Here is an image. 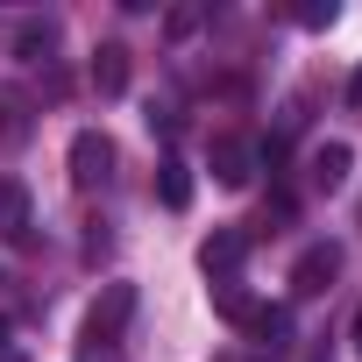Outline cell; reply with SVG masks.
<instances>
[{"label": "cell", "instance_id": "6da1fadb", "mask_svg": "<svg viewBox=\"0 0 362 362\" xmlns=\"http://www.w3.org/2000/svg\"><path fill=\"white\" fill-rule=\"evenodd\" d=\"M128 320H135V284H107V291H100V305L86 313V334H78V341H93V348H114V355H121Z\"/></svg>", "mask_w": 362, "mask_h": 362}, {"label": "cell", "instance_id": "7a4b0ae2", "mask_svg": "<svg viewBox=\"0 0 362 362\" xmlns=\"http://www.w3.org/2000/svg\"><path fill=\"white\" fill-rule=\"evenodd\" d=\"M107 177H114V142H107L100 128H78V135H71V185H78V192H100Z\"/></svg>", "mask_w": 362, "mask_h": 362}, {"label": "cell", "instance_id": "3957f363", "mask_svg": "<svg viewBox=\"0 0 362 362\" xmlns=\"http://www.w3.org/2000/svg\"><path fill=\"white\" fill-rule=\"evenodd\" d=\"M242 263H249V235H242V228H221V235L199 242V270H206L214 284H235Z\"/></svg>", "mask_w": 362, "mask_h": 362}, {"label": "cell", "instance_id": "277c9868", "mask_svg": "<svg viewBox=\"0 0 362 362\" xmlns=\"http://www.w3.org/2000/svg\"><path fill=\"white\" fill-rule=\"evenodd\" d=\"M334 277H341V249H334V242H313V249L291 263V291H298V298H320Z\"/></svg>", "mask_w": 362, "mask_h": 362}, {"label": "cell", "instance_id": "5b68a950", "mask_svg": "<svg viewBox=\"0 0 362 362\" xmlns=\"http://www.w3.org/2000/svg\"><path fill=\"white\" fill-rule=\"evenodd\" d=\"M0 242H8V249L36 242V214H29V192L15 185V177H0Z\"/></svg>", "mask_w": 362, "mask_h": 362}, {"label": "cell", "instance_id": "8992f818", "mask_svg": "<svg viewBox=\"0 0 362 362\" xmlns=\"http://www.w3.org/2000/svg\"><path fill=\"white\" fill-rule=\"evenodd\" d=\"M348 170H355V149H348V142H320V149L305 156V185H313V192H341Z\"/></svg>", "mask_w": 362, "mask_h": 362}, {"label": "cell", "instance_id": "52a82bcc", "mask_svg": "<svg viewBox=\"0 0 362 362\" xmlns=\"http://www.w3.org/2000/svg\"><path fill=\"white\" fill-rule=\"evenodd\" d=\"M214 177L228 192H242L249 177H256V142H242V135H214Z\"/></svg>", "mask_w": 362, "mask_h": 362}, {"label": "cell", "instance_id": "ba28073f", "mask_svg": "<svg viewBox=\"0 0 362 362\" xmlns=\"http://www.w3.org/2000/svg\"><path fill=\"white\" fill-rule=\"evenodd\" d=\"M93 86L114 100V93H128V43H100L93 50Z\"/></svg>", "mask_w": 362, "mask_h": 362}, {"label": "cell", "instance_id": "9c48e42d", "mask_svg": "<svg viewBox=\"0 0 362 362\" xmlns=\"http://www.w3.org/2000/svg\"><path fill=\"white\" fill-rule=\"evenodd\" d=\"M156 199H163L170 214H185V206H192V170L177 163V156H163V163H156Z\"/></svg>", "mask_w": 362, "mask_h": 362}, {"label": "cell", "instance_id": "30bf717a", "mask_svg": "<svg viewBox=\"0 0 362 362\" xmlns=\"http://www.w3.org/2000/svg\"><path fill=\"white\" fill-rule=\"evenodd\" d=\"M249 334H256L263 348H291V313H284V305H256V313H249Z\"/></svg>", "mask_w": 362, "mask_h": 362}, {"label": "cell", "instance_id": "8fae6325", "mask_svg": "<svg viewBox=\"0 0 362 362\" xmlns=\"http://www.w3.org/2000/svg\"><path fill=\"white\" fill-rule=\"evenodd\" d=\"M0 142H29V93L0 86Z\"/></svg>", "mask_w": 362, "mask_h": 362}, {"label": "cell", "instance_id": "7c38bea8", "mask_svg": "<svg viewBox=\"0 0 362 362\" xmlns=\"http://www.w3.org/2000/svg\"><path fill=\"white\" fill-rule=\"evenodd\" d=\"M15 50H22V57H50V50H57V22H50V15H29V22L15 29Z\"/></svg>", "mask_w": 362, "mask_h": 362}, {"label": "cell", "instance_id": "4fadbf2b", "mask_svg": "<svg viewBox=\"0 0 362 362\" xmlns=\"http://www.w3.org/2000/svg\"><path fill=\"white\" fill-rule=\"evenodd\" d=\"M291 22H298V29H327V22H334V0H305Z\"/></svg>", "mask_w": 362, "mask_h": 362}, {"label": "cell", "instance_id": "5bb4252c", "mask_svg": "<svg viewBox=\"0 0 362 362\" xmlns=\"http://www.w3.org/2000/svg\"><path fill=\"white\" fill-rule=\"evenodd\" d=\"M163 29H170V36H192V29H199V8H170Z\"/></svg>", "mask_w": 362, "mask_h": 362}, {"label": "cell", "instance_id": "9a60e30c", "mask_svg": "<svg viewBox=\"0 0 362 362\" xmlns=\"http://www.w3.org/2000/svg\"><path fill=\"white\" fill-rule=\"evenodd\" d=\"M71 362H114V348H93V341H78V355Z\"/></svg>", "mask_w": 362, "mask_h": 362}, {"label": "cell", "instance_id": "2e32d148", "mask_svg": "<svg viewBox=\"0 0 362 362\" xmlns=\"http://www.w3.org/2000/svg\"><path fill=\"white\" fill-rule=\"evenodd\" d=\"M348 341H355V355H362V305H355V327H348Z\"/></svg>", "mask_w": 362, "mask_h": 362}, {"label": "cell", "instance_id": "e0dca14e", "mask_svg": "<svg viewBox=\"0 0 362 362\" xmlns=\"http://www.w3.org/2000/svg\"><path fill=\"white\" fill-rule=\"evenodd\" d=\"M348 100H355V107H362V71H355V78H348Z\"/></svg>", "mask_w": 362, "mask_h": 362}, {"label": "cell", "instance_id": "ac0fdd59", "mask_svg": "<svg viewBox=\"0 0 362 362\" xmlns=\"http://www.w3.org/2000/svg\"><path fill=\"white\" fill-rule=\"evenodd\" d=\"M0 362H8V320H0Z\"/></svg>", "mask_w": 362, "mask_h": 362}, {"label": "cell", "instance_id": "d6986e66", "mask_svg": "<svg viewBox=\"0 0 362 362\" xmlns=\"http://www.w3.org/2000/svg\"><path fill=\"white\" fill-rule=\"evenodd\" d=\"M0 284H8V263H0Z\"/></svg>", "mask_w": 362, "mask_h": 362}]
</instances>
